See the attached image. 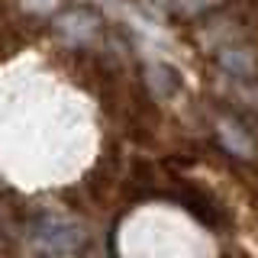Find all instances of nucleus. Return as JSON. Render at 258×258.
Here are the masks:
<instances>
[{"label":"nucleus","instance_id":"1","mask_svg":"<svg viewBox=\"0 0 258 258\" xmlns=\"http://www.w3.org/2000/svg\"><path fill=\"white\" fill-rule=\"evenodd\" d=\"M84 239L87 232L68 216H36L26 226V242L45 255H75Z\"/></svg>","mask_w":258,"mask_h":258},{"label":"nucleus","instance_id":"6","mask_svg":"<svg viewBox=\"0 0 258 258\" xmlns=\"http://www.w3.org/2000/svg\"><path fill=\"white\" fill-rule=\"evenodd\" d=\"M207 7H213V0H174V10L181 16H197Z\"/></svg>","mask_w":258,"mask_h":258},{"label":"nucleus","instance_id":"5","mask_svg":"<svg viewBox=\"0 0 258 258\" xmlns=\"http://www.w3.org/2000/svg\"><path fill=\"white\" fill-rule=\"evenodd\" d=\"M220 64L226 71H229L232 78H248L255 71V58H252V52L248 48H236V45H229V48H220Z\"/></svg>","mask_w":258,"mask_h":258},{"label":"nucleus","instance_id":"7","mask_svg":"<svg viewBox=\"0 0 258 258\" xmlns=\"http://www.w3.org/2000/svg\"><path fill=\"white\" fill-rule=\"evenodd\" d=\"M23 10L45 16V13H55V10H58V0H23Z\"/></svg>","mask_w":258,"mask_h":258},{"label":"nucleus","instance_id":"3","mask_svg":"<svg viewBox=\"0 0 258 258\" xmlns=\"http://www.w3.org/2000/svg\"><path fill=\"white\" fill-rule=\"evenodd\" d=\"M145 87L152 91V97L168 100L181 87V78H177V71L168 61H152V64H145Z\"/></svg>","mask_w":258,"mask_h":258},{"label":"nucleus","instance_id":"4","mask_svg":"<svg viewBox=\"0 0 258 258\" xmlns=\"http://www.w3.org/2000/svg\"><path fill=\"white\" fill-rule=\"evenodd\" d=\"M216 136H220L223 149H229L232 155H239V158H248V155L255 152V145H252V139H248V133H245L239 123H232V119H220Z\"/></svg>","mask_w":258,"mask_h":258},{"label":"nucleus","instance_id":"2","mask_svg":"<svg viewBox=\"0 0 258 258\" xmlns=\"http://www.w3.org/2000/svg\"><path fill=\"white\" fill-rule=\"evenodd\" d=\"M97 32H100V16L94 10H87V7L68 10L55 20V36L68 45H87Z\"/></svg>","mask_w":258,"mask_h":258}]
</instances>
